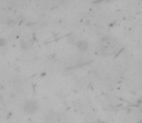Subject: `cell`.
I'll use <instances>...</instances> for the list:
<instances>
[{"instance_id":"cell-1","label":"cell","mask_w":142,"mask_h":123,"mask_svg":"<svg viewBox=\"0 0 142 123\" xmlns=\"http://www.w3.org/2000/svg\"><path fill=\"white\" fill-rule=\"evenodd\" d=\"M38 109H39V105L34 100H28L23 105V111L26 114H28V115H33V114H35L38 111Z\"/></svg>"},{"instance_id":"cell-2","label":"cell","mask_w":142,"mask_h":123,"mask_svg":"<svg viewBox=\"0 0 142 123\" xmlns=\"http://www.w3.org/2000/svg\"><path fill=\"white\" fill-rule=\"evenodd\" d=\"M76 47H77V49L80 50V51H86V50L89 48V44H88L87 41H77V43H76Z\"/></svg>"},{"instance_id":"cell-3","label":"cell","mask_w":142,"mask_h":123,"mask_svg":"<svg viewBox=\"0 0 142 123\" xmlns=\"http://www.w3.org/2000/svg\"><path fill=\"white\" fill-rule=\"evenodd\" d=\"M6 44H7V41L3 38H0V47H3Z\"/></svg>"},{"instance_id":"cell-4","label":"cell","mask_w":142,"mask_h":123,"mask_svg":"<svg viewBox=\"0 0 142 123\" xmlns=\"http://www.w3.org/2000/svg\"><path fill=\"white\" fill-rule=\"evenodd\" d=\"M7 25L10 26V27H13V26L16 25V21L13 20V19H9V20H7Z\"/></svg>"},{"instance_id":"cell-5","label":"cell","mask_w":142,"mask_h":123,"mask_svg":"<svg viewBox=\"0 0 142 123\" xmlns=\"http://www.w3.org/2000/svg\"><path fill=\"white\" fill-rule=\"evenodd\" d=\"M98 123H106V122H105V121H99Z\"/></svg>"}]
</instances>
